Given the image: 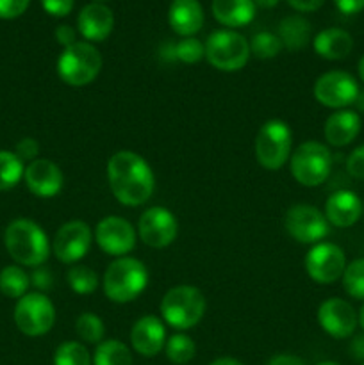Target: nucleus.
<instances>
[{
	"mask_svg": "<svg viewBox=\"0 0 364 365\" xmlns=\"http://www.w3.org/2000/svg\"><path fill=\"white\" fill-rule=\"evenodd\" d=\"M353 48L352 36L338 27L325 29L314 38V50L320 57L328 61H339L350 56Z\"/></svg>",
	"mask_w": 364,
	"mask_h": 365,
	"instance_id": "5701e85b",
	"label": "nucleus"
},
{
	"mask_svg": "<svg viewBox=\"0 0 364 365\" xmlns=\"http://www.w3.org/2000/svg\"><path fill=\"white\" fill-rule=\"evenodd\" d=\"M77 25L79 32L88 41H103L113 32V11L109 7L102 6V4H88L79 13Z\"/></svg>",
	"mask_w": 364,
	"mask_h": 365,
	"instance_id": "aec40b11",
	"label": "nucleus"
},
{
	"mask_svg": "<svg viewBox=\"0 0 364 365\" xmlns=\"http://www.w3.org/2000/svg\"><path fill=\"white\" fill-rule=\"evenodd\" d=\"M343 287L352 298L364 299V259L353 260L345 267Z\"/></svg>",
	"mask_w": 364,
	"mask_h": 365,
	"instance_id": "473e14b6",
	"label": "nucleus"
},
{
	"mask_svg": "<svg viewBox=\"0 0 364 365\" xmlns=\"http://www.w3.org/2000/svg\"><path fill=\"white\" fill-rule=\"evenodd\" d=\"M359 75H360V81L364 82V56L360 57L359 61Z\"/></svg>",
	"mask_w": 364,
	"mask_h": 365,
	"instance_id": "09e8293b",
	"label": "nucleus"
},
{
	"mask_svg": "<svg viewBox=\"0 0 364 365\" xmlns=\"http://www.w3.org/2000/svg\"><path fill=\"white\" fill-rule=\"evenodd\" d=\"M14 323L27 337H39L52 330L56 323L54 303L41 292H31L18 299L14 307Z\"/></svg>",
	"mask_w": 364,
	"mask_h": 365,
	"instance_id": "1a4fd4ad",
	"label": "nucleus"
},
{
	"mask_svg": "<svg viewBox=\"0 0 364 365\" xmlns=\"http://www.w3.org/2000/svg\"><path fill=\"white\" fill-rule=\"evenodd\" d=\"M350 353H352V356L355 360L364 362V334L353 337L352 344H350Z\"/></svg>",
	"mask_w": 364,
	"mask_h": 365,
	"instance_id": "a18cd8bd",
	"label": "nucleus"
},
{
	"mask_svg": "<svg viewBox=\"0 0 364 365\" xmlns=\"http://www.w3.org/2000/svg\"><path fill=\"white\" fill-rule=\"evenodd\" d=\"M266 365H305L302 359L295 355H289V353H282V355H275L268 360Z\"/></svg>",
	"mask_w": 364,
	"mask_h": 365,
	"instance_id": "c03bdc74",
	"label": "nucleus"
},
{
	"mask_svg": "<svg viewBox=\"0 0 364 365\" xmlns=\"http://www.w3.org/2000/svg\"><path fill=\"white\" fill-rule=\"evenodd\" d=\"M289 6L295 7L296 11H302V13H310V11H316L323 6L325 0H288Z\"/></svg>",
	"mask_w": 364,
	"mask_h": 365,
	"instance_id": "37998d69",
	"label": "nucleus"
},
{
	"mask_svg": "<svg viewBox=\"0 0 364 365\" xmlns=\"http://www.w3.org/2000/svg\"><path fill=\"white\" fill-rule=\"evenodd\" d=\"M213 14L225 27H243L256 16L253 0H214Z\"/></svg>",
	"mask_w": 364,
	"mask_h": 365,
	"instance_id": "b1692460",
	"label": "nucleus"
},
{
	"mask_svg": "<svg viewBox=\"0 0 364 365\" xmlns=\"http://www.w3.org/2000/svg\"><path fill=\"white\" fill-rule=\"evenodd\" d=\"M359 324H360V328L364 330V305H363V309H360V312H359Z\"/></svg>",
	"mask_w": 364,
	"mask_h": 365,
	"instance_id": "8fccbe9b",
	"label": "nucleus"
},
{
	"mask_svg": "<svg viewBox=\"0 0 364 365\" xmlns=\"http://www.w3.org/2000/svg\"><path fill=\"white\" fill-rule=\"evenodd\" d=\"M93 232L86 221H68L54 237V255L63 264H75L88 255L91 248Z\"/></svg>",
	"mask_w": 364,
	"mask_h": 365,
	"instance_id": "4468645a",
	"label": "nucleus"
},
{
	"mask_svg": "<svg viewBox=\"0 0 364 365\" xmlns=\"http://www.w3.org/2000/svg\"><path fill=\"white\" fill-rule=\"evenodd\" d=\"M93 365H132V355L118 339L102 341L93 353Z\"/></svg>",
	"mask_w": 364,
	"mask_h": 365,
	"instance_id": "a878e982",
	"label": "nucleus"
},
{
	"mask_svg": "<svg viewBox=\"0 0 364 365\" xmlns=\"http://www.w3.org/2000/svg\"><path fill=\"white\" fill-rule=\"evenodd\" d=\"M346 170L357 180H364V145L357 146L346 159Z\"/></svg>",
	"mask_w": 364,
	"mask_h": 365,
	"instance_id": "c9c22d12",
	"label": "nucleus"
},
{
	"mask_svg": "<svg viewBox=\"0 0 364 365\" xmlns=\"http://www.w3.org/2000/svg\"><path fill=\"white\" fill-rule=\"evenodd\" d=\"M318 323L334 339H348L359 324V316L348 302L341 298L325 299L318 309Z\"/></svg>",
	"mask_w": 364,
	"mask_h": 365,
	"instance_id": "dca6fc26",
	"label": "nucleus"
},
{
	"mask_svg": "<svg viewBox=\"0 0 364 365\" xmlns=\"http://www.w3.org/2000/svg\"><path fill=\"white\" fill-rule=\"evenodd\" d=\"M66 282L77 294H91L98 287V274L89 266H74L66 273Z\"/></svg>",
	"mask_w": 364,
	"mask_h": 365,
	"instance_id": "2f4dec72",
	"label": "nucleus"
},
{
	"mask_svg": "<svg viewBox=\"0 0 364 365\" xmlns=\"http://www.w3.org/2000/svg\"><path fill=\"white\" fill-rule=\"evenodd\" d=\"M291 128L282 120H270L259 128L256 138V157L264 170L277 171L291 157Z\"/></svg>",
	"mask_w": 364,
	"mask_h": 365,
	"instance_id": "0eeeda50",
	"label": "nucleus"
},
{
	"mask_svg": "<svg viewBox=\"0 0 364 365\" xmlns=\"http://www.w3.org/2000/svg\"><path fill=\"white\" fill-rule=\"evenodd\" d=\"M363 216H364V205H363Z\"/></svg>",
	"mask_w": 364,
	"mask_h": 365,
	"instance_id": "864d4df0",
	"label": "nucleus"
},
{
	"mask_svg": "<svg viewBox=\"0 0 364 365\" xmlns=\"http://www.w3.org/2000/svg\"><path fill=\"white\" fill-rule=\"evenodd\" d=\"M31 282L36 289H39V291H49V289L52 287V274H50V271L45 269V267H38V269H34V273H32Z\"/></svg>",
	"mask_w": 364,
	"mask_h": 365,
	"instance_id": "ea45409f",
	"label": "nucleus"
},
{
	"mask_svg": "<svg viewBox=\"0 0 364 365\" xmlns=\"http://www.w3.org/2000/svg\"><path fill=\"white\" fill-rule=\"evenodd\" d=\"M131 342L136 353L141 356H156L166 344V328L164 323L156 316H145L138 319L132 327Z\"/></svg>",
	"mask_w": 364,
	"mask_h": 365,
	"instance_id": "a211bd4d",
	"label": "nucleus"
},
{
	"mask_svg": "<svg viewBox=\"0 0 364 365\" xmlns=\"http://www.w3.org/2000/svg\"><path fill=\"white\" fill-rule=\"evenodd\" d=\"M206 296L193 285H177L164 294L161 302V316L164 323L175 330H189L196 327L206 314Z\"/></svg>",
	"mask_w": 364,
	"mask_h": 365,
	"instance_id": "20e7f679",
	"label": "nucleus"
},
{
	"mask_svg": "<svg viewBox=\"0 0 364 365\" xmlns=\"http://www.w3.org/2000/svg\"><path fill=\"white\" fill-rule=\"evenodd\" d=\"M102 70V56L98 50L86 41H77L66 46L57 61V73L64 84L71 88L88 86L98 77Z\"/></svg>",
	"mask_w": 364,
	"mask_h": 365,
	"instance_id": "39448f33",
	"label": "nucleus"
},
{
	"mask_svg": "<svg viewBox=\"0 0 364 365\" xmlns=\"http://www.w3.org/2000/svg\"><path fill=\"white\" fill-rule=\"evenodd\" d=\"M138 232L150 248H166L177 239V217L166 207H150L139 216Z\"/></svg>",
	"mask_w": 364,
	"mask_h": 365,
	"instance_id": "ddd939ff",
	"label": "nucleus"
},
{
	"mask_svg": "<svg viewBox=\"0 0 364 365\" xmlns=\"http://www.w3.org/2000/svg\"><path fill=\"white\" fill-rule=\"evenodd\" d=\"M359 84L343 70H332L314 82V98L330 109H345L359 98Z\"/></svg>",
	"mask_w": 364,
	"mask_h": 365,
	"instance_id": "9b49d317",
	"label": "nucleus"
},
{
	"mask_svg": "<svg viewBox=\"0 0 364 365\" xmlns=\"http://www.w3.org/2000/svg\"><path fill=\"white\" fill-rule=\"evenodd\" d=\"M164 351L170 362L182 365L191 362L196 353V346L193 339L186 334H175L164 344Z\"/></svg>",
	"mask_w": 364,
	"mask_h": 365,
	"instance_id": "c85d7f7f",
	"label": "nucleus"
},
{
	"mask_svg": "<svg viewBox=\"0 0 364 365\" xmlns=\"http://www.w3.org/2000/svg\"><path fill=\"white\" fill-rule=\"evenodd\" d=\"M346 257L343 248L332 242H318L307 252L305 271L316 284H334L343 277Z\"/></svg>",
	"mask_w": 364,
	"mask_h": 365,
	"instance_id": "f8f14e48",
	"label": "nucleus"
},
{
	"mask_svg": "<svg viewBox=\"0 0 364 365\" xmlns=\"http://www.w3.org/2000/svg\"><path fill=\"white\" fill-rule=\"evenodd\" d=\"M316 365H341V364H338V362H330V360H327V362H320V364H316Z\"/></svg>",
	"mask_w": 364,
	"mask_h": 365,
	"instance_id": "3c124183",
	"label": "nucleus"
},
{
	"mask_svg": "<svg viewBox=\"0 0 364 365\" xmlns=\"http://www.w3.org/2000/svg\"><path fill=\"white\" fill-rule=\"evenodd\" d=\"M75 331H77L81 341L88 342V344H100L103 341V335H106V327L98 316L84 312L75 321Z\"/></svg>",
	"mask_w": 364,
	"mask_h": 365,
	"instance_id": "c756f323",
	"label": "nucleus"
},
{
	"mask_svg": "<svg viewBox=\"0 0 364 365\" xmlns=\"http://www.w3.org/2000/svg\"><path fill=\"white\" fill-rule=\"evenodd\" d=\"M95 239L103 253L125 257L136 246V228L120 216H107L96 225Z\"/></svg>",
	"mask_w": 364,
	"mask_h": 365,
	"instance_id": "2eb2a0df",
	"label": "nucleus"
},
{
	"mask_svg": "<svg viewBox=\"0 0 364 365\" xmlns=\"http://www.w3.org/2000/svg\"><path fill=\"white\" fill-rule=\"evenodd\" d=\"M29 285H31V277L18 266H7L0 271V291L7 298L20 299L25 296Z\"/></svg>",
	"mask_w": 364,
	"mask_h": 365,
	"instance_id": "bb28decb",
	"label": "nucleus"
},
{
	"mask_svg": "<svg viewBox=\"0 0 364 365\" xmlns=\"http://www.w3.org/2000/svg\"><path fill=\"white\" fill-rule=\"evenodd\" d=\"M56 38L64 48L74 45V43H77V39H75L77 38V34H75V31L70 27V25H59V27L56 29Z\"/></svg>",
	"mask_w": 364,
	"mask_h": 365,
	"instance_id": "a19ab883",
	"label": "nucleus"
},
{
	"mask_svg": "<svg viewBox=\"0 0 364 365\" xmlns=\"http://www.w3.org/2000/svg\"><path fill=\"white\" fill-rule=\"evenodd\" d=\"M25 184L38 198H54L63 189L64 177L61 168L49 159H36L25 168Z\"/></svg>",
	"mask_w": 364,
	"mask_h": 365,
	"instance_id": "f3484780",
	"label": "nucleus"
},
{
	"mask_svg": "<svg viewBox=\"0 0 364 365\" xmlns=\"http://www.w3.org/2000/svg\"><path fill=\"white\" fill-rule=\"evenodd\" d=\"M360 132V116L355 110L339 109L327 118L323 127L325 139L328 145L341 146L350 145Z\"/></svg>",
	"mask_w": 364,
	"mask_h": 365,
	"instance_id": "412c9836",
	"label": "nucleus"
},
{
	"mask_svg": "<svg viewBox=\"0 0 364 365\" xmlns=\"http://www.w3.org/2000/svg\"><path fill=\"white\" fill-rule=\"evenodd\" d=\"M16 153L21 160H36V155L39 153V145L36 139L32 138H24L16 145Z\"/></svg>",
	"mask_w": 364,
	"mask_h": 365,
	"instance_id": "58836bf2",
	"label": "nucleus"
},
{
	"mask_svg": "<svg viewBox=\"0 0 364 365\" xmlns=\"http://www.w3.org/2000/svg\"><path fill=\"white\" fill-rule=\"evenodd\" d=\"M343 14H355L364 9V0H334Z\"/></svg>",
	"mask_w": 364,
	"mask_h": 365,
	"instance_id": "79ce46f5",
	"label": "nucleus"
},
{
	"mask_svg": "<svg viewBox=\"0 0 364 365\" xmlns=\"http://www.w3.org/2000/svg\"><path fill=\"white\" fill-rule=\"evenodd\" d=\"M91 362L86 346L77 341L63 342L54 353V365H91Z\"/></svg>",
	"mask_w": 364,
	"mask_h": 365,
	"instance_id": "7c9ffc66",
	"label": "nucleus"
},
{
	"mask_svg": "<svg viewBox=\"0 0 364 365\" xmlns=\"http://www.w3.org/2000/svg\"><path fill=\"white\" fill-rule=\"evenodd\" d=\"M206 59L220 71H238L250 59V43L234 31H216L206 41Z\"/></svg>",
	"mask_w": 364,
	"mask_h": 365,
	"instance_id": "6e6552de",
	"label": "nucleus"
},
{
	"mask_svg": "<svg viewBox=\"0 0 364 365\" xmlns=\"http://www.w3.org/2000/svg\"><path fill=\"white\" fill-rule=\"evenodd\" d=\"M293 178L303 187H318L332 170V153L323 143L305 141L291 153L289 163Z\"/></svg>",
	"mask_w": 364,
	"mask_h": 365,
	"instance_id": "423d86ee",
	"label": "nucleus"
},
{
	"mask_svg": "<svg viewBox=\"0 0 364 365\" xmlns=\"http://www.w3.org/2000/svg\"><path fill=\"white\" fill-rule=\"evenodd\" d=\"M148 285V269L132 257H118L103 274V292L114 303H131Z\"/></svg>",
	"mask_w": 364,
	"mask_h": 365,
	"instance_id": "7ed1b4c3",
	"label": "nucleus"
},
{
	"mask_svg": "<svg viewBox=\"0 0 364 365\" xmlns=\"http://www.w3.org/2000/svg\"><path fill=\"white\" fill-rule=\"evenodd\" d=\"M360 365H364V362H363V364H360Z\"/></svg>",
	"mask_w": 364,
	"mask_h": 365,
	"instance_id": "5fc2aeb1",
	"label": "nucleus"
},
{
	"mask_svg": "<svg viewBox=\"0 0 364 365\" xmlns=\"http://www.w3.org/2000/svg\"><path fill=\"white\" fill-rule=\"evenodd\" d=\"M173 56L182 63L195 64L206 57V45L195 38H184L173 46Z\"/></svg>",
	"mask_w": 364,
	"mask_h": 365,
	"instance_id": "f704fd0d",
	"label": "nucleus"
},
{
	"mask_svg": "<svg viewBox=\"0 0 364 365\" xmlns=\"http://www.w3.org/2000/svg\"><path fill=\"white\" fill-rule=\"evenodd\" d=\"M107 182L114 198L125 207L146 203L156 187L152 168L139 153L120 150L107 160Z\"/></svg>",
	"mask_w": 364,
	"mask_h": 365,
	"instance_id": "f257e3e1",
	"label": "nucleus"
},
{
	"mask_svg": "<svg viewBox=\"0 0 364 365\" xmlns=\"http://www.w3.org/2000/svg\"><path fill=\"white\" fill-rule=\"evenodd\" d=\"M7 253L21 266L39 267L50 255V241L43 228L31 220H14L4 234Z\"/></svg>",
	"mask_w": 364,
	"mask_h": 365,
	"instance_id": "f03ea898",
	"label": "nucleus"
},
{
	"mask_svg": "<svg viewBox=\"0 0 364 365\" xmlns=\"http://www.w3.org/2000/svg\"><path fill=\"white\" fill-rule=\"evenodd\" d=\"M31 0H0V18L2 20H13L25 13Z\"/></svg>",
	"mask_w": 364,
	"mask_h": 365,
	"instance_id": "e433bc0d",
	"label": "nucleus"
},
{
	"mask_svg": "<svg viewBox=\"0 0 364 365\" xmlns=\"http://www.w3.org/2000/svg\"><path fill=\"white\" fill-rule=\"evenodd\" d=\"M168 21L177 34L191 38L203 25L202 6L198 0H173L168 11Z\"/></svg>",
	"mask_w": 364,
	"mask_h": 365,
	"instance_id": "4be33fe9",
	"label": "nucleus"
},
{
	"mask_svg": "<svg viewBox=\"0 0 364 365\" xmlns=\"http://www.w3.org/2000/svg\"><path fill=\"white\" fill-rule=\"evenodd\" d=\"M253 4H257L259 7H275L278 4V0H253Z\"/></svg>",
	"mask_w": 364,
	"mask_h": 365,
	"instance_id": "de8ad7c7",
	"label": "nucleus"
},
{
	"mask_svg": "<svg viewBox=\"0 0 364 365\" xmlns=\"http://www.w3.org/2000/svg\"><path fill=\"white\" fill-rule=\"evenodd\" d=\"M43 9L52 16H66L74 9V0H41Z\"/></svg>",
	"mask_w": 364,
	"mask_h": 365,
	"instance_id": "4c0bfd02",
	"label": "nucleus"
},
{
	"mask_svg": "<svg viewBox=\"0 0 364 365\" xmlns=\"http://www.w3.org/2000/svg\"><path fill=\"white\" fill-rule=\"evenodd\" d=\"M363 216V202L359 196L348 189L332 192L325 202V217L338 228L353 227Z\"/></svg>",
	"mask_w": 364,
	"mask_h": 365,
	"instance_id": "6ab92c4d",
	"label": "nucleus"
},
{
	"mask_svg": "<svg viewBox=\"0 0 364 365\" xmlns=\"http://www.w3.org/2000/svg\"><path fill=\"white\" fill-rule=\"evenodd\" d=\"M24 160L14 152L0 150V191L13 189L24 178Z\"/></svg>",
	"mask_w": 364,
	"mask_h": 365,
	"instance_id": "cd10ccee",
	"label": "nucleus"
},
{
	"mask_svg": "<svg viewBox=\"0 0 364 365\" xmlns=\"http://www.w3.org/2000/svg\"><path fill=\"white\" fill-rule=\"evenodd\" d=\"M285 230L302 245H318L328 235V221L320 209L305 203L289 207L285 212Z\"/></svg>",
	"mask_w": 364,
	"mask_h": 365,
	"instance_id": "9d476101",
	"label": "nucleus"
},
{
	"mask_svg": "<svg viewBox=\"0 0 364 365\" xmlns=\"http://www.w3.org/2000/svg\"><path fill=\"white\" fill-rule=\"evenodd\" d=\"M209 365H245V364H241L239 360H236V359H231V356H223V359H216Z\"/></svg>",
	"mask_w": 364,
	"mask_h": 365,
	"instance_id": "49530a36",
	"label": "nucleus"
},
{
	"mask_svg": "<svg viewBox=\"0 0 364 365\" xmlns=\"http://www.w3.org/2000/svg\"><path fill=\"white\" fill-rule=\"evenodd\" d=\"M278 38L289 50H302L310 39V25L302 16H288L278 25Z\"/></svg>",
	"mask_w": 364,
	"mask_h": 365,
	"instance_id": "393cba45",
	"label": "nucleus"
},
{
	"mask_svg": "<svg viewBox=\"0 0 364 365\" xmlns=\"http://www.w3.org/2000/svg\"><path fill=\"white\" fill-rule=\"evenodd\" d=\"M96 4H102V2H107V0H95Z\"/></svg>",
	"mask_w": 364,
	"mask_h": 365,
	"instance_id": "603ef678",
	"label": "nucleus"
},
{
	"mask_svg": "<svg viewBox=\"0 0 364 365\" xmlns=\"http://www.w3.org/2000/svg\"><path fill=\"white\" fill-rule=\"evenodd\" d=\"M282 50V41L277 34L271 32H257L250 41V53L259 59H273Z\"/></svg>",
	"mask_w": 364,
	"mask_h": 365,
	"instance_id": "72a5a7b5",
	"label": "nucleus"
}]
</instances>
